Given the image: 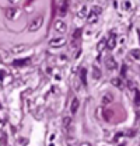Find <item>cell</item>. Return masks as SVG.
Wrapping results in <instances>:
<instances>
[{"mask_svg": "<svg viewBox=\"0 0 140 146\" xmlns=\"http://www.w3.org/2000/svg\"><path fill=\"white\" fill-rule=\"evenodd\" d=\"M42 24H44V16H38L35 20H32V23L30 24V28H28V30H30L31 33H34V31L39 30V28L42 27Z\"/></svg>", "mask_w": 140, "mask_h": 146, "instance_id": "cell-1", "label": "cell"}, {"mask_svg": "<svg viewBox=\"0 0 140 146\" xmlns=\"http://www.w3.org/2000/svg\"><path fill=\"white\" fill-rule=\"evenodd\" d=\"M55 30H56L57 33H60V34H65V33L67 31V25H66L65 21L56 20V21H55Z\"/></svg>", "mask_w": 140, "mask_h": 146, "instance_id": "cell-2", "label": "cell"}, {"mask_svg": "<svg viewBox=\"0 0 140 146\" xmlns=\"http://www.w3.org/2000/svg\"><path fill=\"white\" fill-rule=\"evenodd\" d=\"M63 45H66V39L65 38H52L49 41V46H52V48H60Z\"/></svg>", "mask_w": 140, "mask_h": 146, "instance_id": "cell-3", "label": "cell"}, {"mask_svg": "<svg viewBox=\"0 0 140 146\" xmlns=\"http://www.w3.org/2000/svg\"><path fill=\"white\" fill-rule=\"evenodd\" d=\"M18 16H20V10L16 9V7H10V9H7V10H6V17L9 18V20L17 18Z\"/></svg>", "mask_w": 140, "mask_h": 146, "instance_id": "cell-4", "label": "cell"}, {"mask_svg": "<svg viewBox=\"0 0 140 146\" xmlns=\"http://www.w3.org/2000/svg\"><path fill=\"white\" fill-rule=\"evenodd\" d=\"M105 65H106V68H108L109 70H114V69H116V68H118V63H116V60H115L112 56L106 58V62H105Z\"/></svg>", "mask_w": 140, "mask_h": 146, "instance_id": "cell-5", "label": "cell"}, {"mask_svg": "<svg viewBox=\"0 0 140 146\" xmlns=\"http://www.w3.org/2000/svg\"><path fill=\"white\" fill-rule=\"evenodd\" d=\"M98 16L100 14H97L95 11H90V13H87V21L90 23V24H95L97 21H98Z\"/></svg>", "mask_w": 140, "mask_h": 146, "instance_id": "cell-6", "label": "cell"}, {"mask_svg": "<svg viewBox=\"0 0 140 146\" xmlns=\"http://www.w3.org/2000/svg\"><path fill=\"white\" fill-rule=\"evenodd\" d=\"M66 11H67V1L66 0H60V3H59V14L63 17V16H66Z\"/></svg>", "mask_w": 140, "mask_h": 146, "instance_id": "cell-7", "label": "cell"}, {"mask_svg": "<svg viewBox=\"0 0 140 146\" xmlns=\"http://www.w3.org/2000/svg\"><path fill=\"white\" fill-rule=\"evenodd\" d=\"M112 100H114L112 94H111V93H106L105 96H102V98H101V104H102V106H108L109 103H112Z\"/></svg>", "mask_w": 140, "mask_h": 146, "instance_id": "cell-8", "label": "cell"}, {"mask_svg": "<svg viewBox=\"0 0 140 146\" xmlns=\"http://www.w3.org/2000/svg\"><path fill=\"white\" fill-rule=\"evenodd\" d=\"M106 46H108L109 49H114V48L116 46V35H115V34H111V38H109L108 42H106Z\"/></svg>", "mask_w": 140, "mask_h": 146, "instance_id": "cell-9", "label": "cell"}, {"mask_svg": "<svg viewBox=\"0 0 140 146\" xmlns=\"http://www.w3.org/2000/svg\"><path fill=\"white\" fill-rule=\"evenodd\" d=\"M111 83H112L116 89H123V83H122V80H121L119 77H114V79L111 80Z\"/></svg>", "mask_w": 140, "mask_h": 146, "instance_id": "cell-10", "label": "cell"}, {"mask_svg": "<svg viewBox=\"0 0 140 146\" xmlns=\"http://www.w3.org/2000/svg\"><path fill=\"white\" fill-rule=\"evenodd\" d=\"M25 48H27L25 45H17V46H13V48H11V54H13V55H18L20 52H22Z\"/></svg>", "mask_w": 140, "mask_h": 146, "instance_id": "cell-11", "label": "cell"}, {"mask_svg": "<svg viewBox=\"0 0 140 146\" xmlns=\"http://www.w3.org/2000/svg\"><path fill=\"white\" fill-rule=\"evenodd\" d=\"M77 110H79V100L77 98H73L71 106H70V111H71V114H76Z\"/></svg>", "mask_w": 140, "mask_h": 146, "instance_id": "cell-12", "label": "cell"}, {"mask_svg": "<svg viewBox=\"0 0 140 146\" xmlns=\"http://www.w3.org/2000/svg\"><path fill=\"white\" fill-rule=\"evenodd\" d=\"M30 63V59L27 58V59H18V60H14L13 62V65L14 66H25V65H28Z\"/></svg>", "mask_w": 140, "mask_h": 146, "instance_id": "cell-13", "label": "cell"}, {"mask_svg": "<svg viewBox=\"0 0 140 146\" xmlns=\"http://www.w3.org/2000/svg\"><path fill=\"white\" fill-rule=\"evenodd\" d=\"M80 79H81V83H83V86H87V70H86V69H81V73H80Z\"/></svg>", "mask_w": 140, "mask_h": 146, "instance_id": "cell-14", "label": "cell"}, {"mask_svg": "<svg viewBox=\"0 0 140 146\" xmlns=\"http://www.w3.org/2000/svg\"><path fill=\"white\" fill-rule=\"evenodd\" d=\"M87 13H88V10H87V6H83V7L80 9V11H79V17H80V18H83V17H87Z\"/></svg>", "mask_w": 140, "mask_h": 146, "instance_id": "cell-15", "label": "cell"}, {"mask_svg": "<svg viewBox=\"0 0 140 146\" xmlns=\"http://www.w3.org/2000/svg\"><path fill=\"white\" fill-rule=\"evenodd\" d=\"M130 56H132L133 59H136V60H140V49H133V51H130Z\"/></svg>", "mask_w": 140, "mask_h": 146, "instance_id": "cell-16", "label": "cell"}, {"mask_svg": "<svg viewBox=\"0 0 140 146\" xmlns=\"http://www.w3.org/2000/svg\"><path fill=\"white\" fill-rule=\"evenodd\" d=\"M92 77H94V79H100V77H101V72H100L98 68H95V66L92 68Z\"/></svg>", "mask_w": 140, "mask_h": 146, "instance_id": "cell-17", "label": "cell"}, {"mask_svg": "<svg viewBox=\"0 0 140 146\" xmlns=\"http://www.w3.org/2000/svg\"><path fill=\"white\" fill-rule=\"evenodd\" d=\"M105 46H106V41H105V39H102V41H100V42H98V45H97V49H98V51H102Z\"/></svg>", "mask_w": 140, "mask_h": 146, "instance_id": "cell-18", "label": "cell"}, {"mask_svg": "<svg viewBox=\"0 0 140 146\" xmlns=\"http://www.w3.org/2000/svg\"><path fill=\"white\" fill-rule=\"evenodd\" d=\"M70 124H71V118H70V117H65V119H63V127L67 128Z\"/></svg>", "mask_w": 140, "mask_h": 146, "instance_id": "cell-19", "label": "cell"}, {"mask_svg": "<svg viewBox=\"0 0 140 146\" xmlns=\"http://www.w3.org/2000/svg\"><path fill=\"white\" fill-rule=\"evenodd\" d=\"M130 9H132L130 1H123V10H130Z\"/></svg>", "mask_w": 140, "mask_h": 146, "instance_id": "cell-20", "label": "cell"}, {"mask_svg": "<svg viewBox=\"0 0 140 146\" xmlns=\"http://www.w3.org/2000/svg\"><path fill=\"white\" fill-rule=\"evenodd\" d=\"M91 10H92V11H95L97 14H100V13L102 11V9H101L100 6H92V7H91Z\"/></svg>", "mask_w": 140, "mask_h": 146, "instance_id": "cell-21", "label": "cell"}, {"mask_svg": "<svg viewBox=\"0 0 140 146\" xmlns=\"http://www.w3.org/2000/svg\"><path fill=\"white\" fill-rule=\"evenodd\" d=\"M80 35H81V30H80V28H77V30L74 31V34H73V38H74V39H77Z\"/></svg>", "mask_w": 140, "mask_h": 146, "instance_id": "cell-22", "label": "cell"}, {"mask_svg": "<svg viewBox=\"0 0 140 146\" xmlns=\"http://www.w3.org/2000/svg\"><path fill=\"white\" fill-rule=\"evenodd\" d=\"M135 103H136V106H140V93H139V91H136V97H135Z\"/></svg>", "mask_w": 140, "mask_h": 146, "instance_id": "cell-23", "label": "cell"}, {"mask_svg": "<svg viewBox=\"0 0 140 146\" xmlns=\"http://www.w3.org/2000/svg\"><path fill=\"white\" fill-rule=\"evenodd\" d=\"M104 118L106 121H109V118H111V112L109 111H104Z\"/></svg>", "mask_w": 140, "mask_h": 146, "instance_id": "cell-24", "label": "cell"}, {"mask_svg": "<svg viewBox=\"0 0 140 146\" xmlns=\"http://www.w3.org/2000/svg\"><path fill=\"white\" fill-rule=\"evenodd\" d=\"M121 72H122V73H121L122 76H125V74H126V66H123V68H122V70H121Z\"/></svg>", "mask_w": 140, "mask_h": 146, "instance_id": "cell-25", "label": "cell"}, {"mask_svg": "<svg viewBox=\"0 0 140 146\" xmlns=\"http://www.w3.org/2000/svg\"><path fill=\"white\" fill-rule=\"evenodd\" d=\"M9 1H10V3H16L17 0H9Z\"/></svg>", "mask_w": 140, "mask_h": 146, "instance_id": "cell-26", "label": "cell"}]
</instances>
